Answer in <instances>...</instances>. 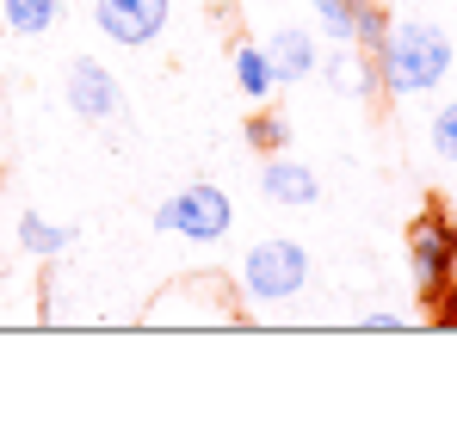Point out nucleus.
I'll list each match as a JSON object with an SVG mask.
<instances>
[{"label": "nucleus", "mask_w": 457, "mask_h": 432, "mask_svg": "<svg viewBox=\"0 0 457 432\" xmlns=\"http://www.w3.org/2000/svg\"><path fill=\"white\" fill-rule=\"evenodd\" d=\"M228 69H235V87H241V99H247V105H272V93H278V74H272V56H266V44L241 37V44L228 50Z\"/></svg>", "instance_id": "9d476101"}, {"label": "nucleus", "mask_w": 457, "mask_h": 432, "mask_svg": "<svg viewBox=\"0 0 457 432\" xmlns=\"http://www.w3.org/2000/svg\"><path fill=\"white\" fill-rule=\"evenodd\" d=\"M427 143H433V154H439V161H452V167H457V99H445V105L433 112Z\"/></svg>", "instance_id": "dca6fc26"}, {"label": "nucleus", "mask_w": 457, "mask_h": 432, "mask_svg": "<svg viewBox=\"0 0 457 432\" xmlns=\"http://www.w3.org/2000/svg\"><path fill=\"white\" fill-rule=\"evenodd\" d=\"M408 272H414V290H420V309L457 278V222L439 204H427L408 222Z\"/></svg>", "instance_id": "20e7f679"}, {"label": "nucleus", "mask_w": 457, "mask_h": 432, "mask_svg": "<svg viewBox=\"0 0 457 432\" xmlns=\"http://www.w3.org/2000/svg\"><path fill=\"white\" fill-rule=\"evenodd\" d=\"M291 118L285 112H266V105H253V118H247V143H253V154H285L291 148Z\"/></svg>", "instance_id": "4468645a"}, {"label": "nucleus", "mask_w": 457, "mask_h": 432, "mask_svg": "<svg viewBox=\"0 0 457 432\" xmlns=\"http://www.w3.org/2000/svg\"><path fill=\"white\" fill-rule=\"evenodd\" d=\"M359 328H365V334H402V328H408V315H389V309H371V315H359Z\"/></svg>", "instance_id": "a211bd4d"}, {"label": "nucleus", "mask_w": 457, "mask_h": 432, "mask_svg": "<svg viewBox=\"0 0 457 432\" xmlns=\"http://www.w3.org/2000/svg\"><path fill=\"white\" fill-rule=\"evenodd\" d=\"M12 235H19V247H25L31 260H62V253L80 241V228H69V222H50L44 211H19Z\"/></svg>", "instance_id": "9b49d317"}, {"label": "nucleus", "mask_w": 457, "mask_h": 432, "mask_svg": "<svg viewBox=\"0 0 457 432\" xmlns=\"http://www.w3.org/2000/svg\"><path fill=\"white\" fill-rule=\"evenodd\" d=\"M309 272H315V260H309V247L297 235H260V241L241 253V290H247V303H260V309L297 303L309 290Z\"/></svg>", "instance_id": "f03ea898"}, {"label": "nucleus", "mask_w": 457, "mask_h": 432, "mask_svg": "<svg viewBox=\"0 0 457 432\" xmlns=\"http://www.w3.org/2000/svg\"><path fill=\"white\" fill-rule=\"evenodd\" d=\"M167 19H173V0H93L99 37L118 44V50H149L167 31Z\"/></svg>", "instance_id": "39448f33"}, {"label": "nucleus", "mask_w": 457, "mask_h": 432, "mask_svg": "<svg viewBox=\"0 0 457 432\" xmlns=\"http://www.w3.org/2000/svg\"><path fill=\"white\" fill-rule=\"evenodd\" d=\"M315 37H321L315 25H278V31L266 37V56H272L278 87H297L309 74H321V44H315Z\"/></svg>", "instance_id": "6e6552de"}, {"label": "nucleus", "mask_w": 457, "mask_h": 432, "mask_svg": "<svg viewBox=\"0 0 457 432\" xmlns=\"http://www.w3.org/2000/svg\"><path fill=\"white\" fill-rule=\"evenodd\" d=\"M457 50H452V31L433 25V19H395L389 37L378 50V74H383V93L395 99H420V93H439L445 74H452Z\"/></svg>", "instance_id": "f257e3e1"}, {"label": "nucleus", "mask_w": 457, "mask_h": 432, "mask_svg": "<svg viewBox=\"0 0 457 432\" xmlns=\"http://www.w3.org/2000/svg\"><path fill=\"white\" fill-rule=\"evenodd\" d=\"M56 19H62V0H0V25L12 37H44L56 31Z\"/></svg>", "instance_id": "f8f14e48"}, {"label": "nucleus", "mask_w": 457, "mask_h": 432, "mask_svg": "<svg viewBox=\"0 0 457 432\" xmlns=\"http://www.w3.org/2000/svg\"><path fill=\"white\" fill-rule=\"evenodd\" d=\"M427 321H439V328H457V278L439 290L433 303H427Z\"/></svg>", "instance_id": "f3484780"}, {"label": "nucleus", "mask_w": 457, "mask_h": 432, "mask_svg": "<svg viewBox=\"0 0 457 432\" xmlns=\"http://www.w3.org/2000/svg\"><path fill=\"white\" fill-rule=\"evenodd\" d=\"M260 192H266V204H278V211H315V204H321V173H315L309 161H297V154H266Z\"/></svg>", "instance_id": "0eeeda50"}, {"label": "nucleus", "mask_w": 457, "mask_h": 432, "mask_svg": "<svg viewBox=\"0 0 457 432\" xmlns=\"http://www.w3.org/2000/svg\"><path fill=\"white\" fill-rule=\"evenodd\" d=\"M328 87L334 93H346V99H378L383 74H378V56L371 50H359V44H328Z\"/></svg>", "instance_id": "1a4fd4ad"}, {"label": "nucleus", "mask_w": 457, "mask_h": 432, "mask_svg": "<svg viewBox=\"0 0 457 432\" xmlns=\"http://www.w3.org/2000/svg\"><path fill=\"white\" fill-rule=\"evenodd\" d=\"M309 19L328 44H353L359 31V0H309Z\"/></svg>", "instance_id": "ddd939ff"}, {"label": "nucleus", "mask_w": 457, "mask_h": 432, "mask_svg": "<svg viewBox=\"0 0 457 432\" xmlns=\"http://www.w3.org/2000/svg\"><path fill=\"white\" fill-rule=\"evenodd\" d=\"M389 25H395V19L383 12L378 0H359V31H353V44L378 56V50H383V37H389Z\"/></svg>", "instance_id": "2eb2a0df"}, {"label": "nucleus", "mask_w": 457, "mask_h": 432, "mask_svg": "<svg viewBox=\"0 0 457 432\" xmlns=\"http://www.w3.org/2000/svg\"><path fill=\"white\" fill-rule=\"evenodd\" d=\"M154 228L161 235H179L192 247H217L228 228H235V204H228L223 186L198 179V186H179V192H167L154 204Z\"/></svg>", "instance_id": "7ed1b4c3"}, {"label": "nucleus", "mask_w": 457, "mask_h": 432, "mask_svg": "<svg viewBox=\"0 0 457 432\" xmlns=\"http://www.w3.org/2000/svg\"><path fill=\"white\" fill-rule=\"evenodd\" d=\"M69 112L87 118V124H112L124 112V87H118V74L99 56H75L69 62Z\"/></svg>", "instance_id": "423d86ee"}]
</instances>
